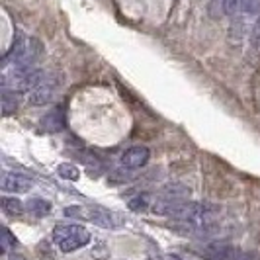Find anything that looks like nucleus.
Instances as JSON below:
<instances>
[{
  "mask_svg": "<svg viewBox=\"0 0 260 260\" xmlns=\"http://www.w3.org/2000/svg\"><path fill=\"white\" fill-rule=\"evenodd\" d=\"M41 127L49 133H59L65 127V112L61 108H53L41 117Z\"/></svg>",
  "mask_w": 260,
  "mask_h": 260,
  "instance_id": "nucleus-6",
  "label": "nucleus"
},
{
  "mask_svg": "<svg viewBox=\"0 0 260 260\" xmlns=\"http://www.w3.org/2000/svg\"><path fill=\"white\" fill-rule=\"evenodd\" d=\"M149 149L147 147H141V145H135L127 149L123 155H121V165L123 169H129V170H137V169H143L145 165L149 162Z\"/></svg>",
  "mask_w": 260,
  "mask_h": 260,
  "instance_id": "nucleus-5",
  "label": "nucleus"
},
{
  "mask_svg": "<svg viewBox=\"0 0 260 260\" xmlns=\"http://www.w3.org/2000/svg\"><path fill=\"white\" fill-rule=\"evenodd\" d=\"M250 45L254 49H260V18L256 20V24H254L252 31H250Z\"/></svg>",
  "mask_w": 260,
  "mask_h": 260,
  "instance_id": "nucleus-16",
  "label": "nucleus"
},
{
  "mask_svg": "<svg viewBox=\"0 0 260 260\" xmlns=\"http://www.w3.org/2000/svg\"><path fill=\"white\" fill-rule=\"evenodd\" d=\"M53 239H55L59 250L73 252V250H78L90 243V233L80 225H57L53 229Z\"/></svg>",
  "mask_w": 260,
  "mask_h": 260,
  "instance_id": "nucleus-1",
  "label": "nucleus"
},
{
  "mask_svg": "<svg viewBox=\"0 0 260 260\" xmlns=\"http://www.w3.org/2000/svg\"><path fill=\"white\" fill-rule=\"evenodd\" d=\"M217 2H219V0H213V4H217Z\"/></svg>",
  "mask_w": 260,
  "mask_h": 260,
  "instance_id": "nucleus-19",
  "label": "nucleus"
},
{
  "mask_svg": "<svg viewBox=\"0 0 260 260\" xmlns=\"http://www.w3.org/2000/svg\"><path fill=\"white\" fill-rule=\"evenodd\" d=\"M27 209L36 217H45L51 211V204L47 200H43V198H29L27 200Z\"/></svg>",
  "mask_w": 260,
  "mask_h": 260,
  "instance_id": "nucleus-9",
  "label": "nucleus"
},
{
  "mask_svg": "<svg viewBox=\"0 0 260 260\" xmlns=\"http://www.w3.org/2000/svg\"><path fill=\"white\" fill-rule=\"evenodd\" d=\"M18 106H20V98H18V94L12 90H2V116H12L16 114V110H18Z\"/></svg>",
  "mask_w": 260,
  "mask_h": 260,
  "instance_id": "nucleus-8",
  "label": "nucleus"
},
{
  "mask_svg": "<svg viewBox=\"0 0 260 260\" xmlns=\"http://www.w3.org/2000/svg\"><path fill=\"white\" fill-rule=\"evenodd\" d=\"M31 186H34V180L29 176L18 174V172H4L2 180H0V188L10 194H26L31 190Z\"/></svg>",
  "mask_w": 260,
  "mask_h": 260,
  "instance_id": "nucleus-4",
  "label": "nucleus"
},
{
  "mask_svg": "<svg viewBox=\"0 0 260 260\" xmlns=\"http://www.w3.org/2000/svg\"><path fill=\"white\" fill-rule=\"evenodd\" d=\"M127 206H129V209H133V211H143V209L149 208V196L147 194L135 196V198H131L129 202H127Z\"/></svg>",
  "mask_w": 260,
  "mask_h": 260,
  "instance_id": "nucleus-14",
  "label": "nucleus"
},
{
  "mask_svg": "<svg viewBox=\"0 0 260 260\" xmlns=\"http://www.w3.org/2000/svg\"><path fill=\"white\" fill-rule=\"evenodd\" d=\"M61 82H63V78L59 77V75H45L43 80L38 84V88L29 94V104L31 106H47L53 102V98H55V94L59 90V86H61Z\"/></svg>",
  "mask_w": 260,
  "mask_h": 260,
  "instance_id": "nucleus-2",
  "label": "nucleus"
},
{
  "mask_svg": "<svg viewBox=\"0 0 260 260\" xmlns=\"http://www.w3.org/2000/svg\"><path fill=\"white\" fill-rule=\"evenodd\" d=\"M221 6L223 12L227 14V16H233L241 8V0H221Z\"/></svg>",
  "mask_w": 260,
  "mask_h": 260,
  "instance_id": "nucleus-15",
  "label": "nucleus"
},
{
  "mask_svg": "<svg viewBox=\"0 0 260 260\" xmlns=\"http://www.w3.org/2000/svg\"><path fill=\"white\" fill-rule=\"evenodd\" d=\"M57 174H59L61 178H65V180H78L80 170H78L75 165H71V162H63V165L57 167Z\"/></svg>",
  "mask_w": 260,
  "mask_h": 260,
  "instance_id": "nucleus-12",
  "label": "nucleus"
},
{
  "mask_svg": "<svg viewBox=\"0 0 260 260\" xmlns=\"http://www.w3.org/2000/svg\"><path fill=\"white\" fill-rule=\"evenodd\" d=\"M188 196H190V188L180 182L169 184V186H165L162 192H160V198H162V200H170V202H186Z\"/></svg>",
  "mask_w": 260,
  "mask_h": 260,
  "instance_id": "nucleus-7",
  "label": "nucleus"
},
{
  "mask_svg": "<svg viewBox=\"0 0 260 260\" xmlns=\"http://www.w3.org/2000/svg\"><path fill=\"white\" fill-rule=\"evenodd\" d=\"M45 73L41 69H27V71H18L14 75L12 86L18 92H34L38 84L43 80Z\"/></svg>",
  "mask_w": 260,
  "mask_h": 260,
  "instance_id": "nucleus-3",
  "label": "nucleus"
},
{
  "mask_svg": "<svg viewBox=\"0 0 260 260\" xmlns=\"http://www.w3.org/2000/svg\"><path fill=\"white\" fill-rule=\"evenodd\" d=\"M65 213L69 215V217H78V215H82V209L75 208V206H71V208L65 209Z\"/></svg>",
  "mask_w": 260,
  "mask_h": 260,
  "instance_id": "nucleus-17",
  "label": "nucleus"
},
{
  "mask_svg": "<svg viewBox=\"0 0 260 260\" xmlns=\"http://www.w3.org/2000/svg\"><path fill=\"white\" fill-rule=\"evenodd\" d=\"M0 245H2V250H10L18 245V239L10 233L8 227H2V231H0Z\"/></svg>",
  "mask_w": 260,
  "mask_h": 260,
  "instance_id": "nucleus-13",
  "label": "nucleus"
},
{
  "mask_svg": "<svg viewBox=\"0 0 260 260\" xmlns=\"http://www.w3.org/2000/svg\"><path fill=\"white\" fill-rule=\"evenodd\" d=\"M8 260H26V258H24L22 254H12V256H10Z\"/></svg>",
  "mask_w": 260,
  "mask_h": 260,
  "instance_id": "nucleus-18",
  "label": "nucleus"
},
{
  "mask_svg": "<svg viewBox=\"0 0 260 260\" xmlns=\"http://www.w3.org/2000/svg\"><path fill=\"white\" fill-rule=\"evenodd\" d=\"M90 219L96 225H102V227H114V219H112V213L110 211H106V209L102 208H94L90 213Z\"/></svg>",
  "mask_w": 260,
  "mask_h": 260,
  "instance_id": "nucleus-10",
  "label": "nucleus"
},
{
  "mask_svg": "<svg viewBox=\"0 0 260 260\" xmlns=\"http://www.w3.org/2000/svg\"><path fill=\"white\" fill-rule=\"evenodd\" d=\"M2 209L8 215H22L24 213V204L18 198H2Z\"/></svg>",
  "mask_w": 260,
  "mask_h": 260,
  "instance_id": "nucleus-11",
  "label": "nucleus"
}]
</instances>
